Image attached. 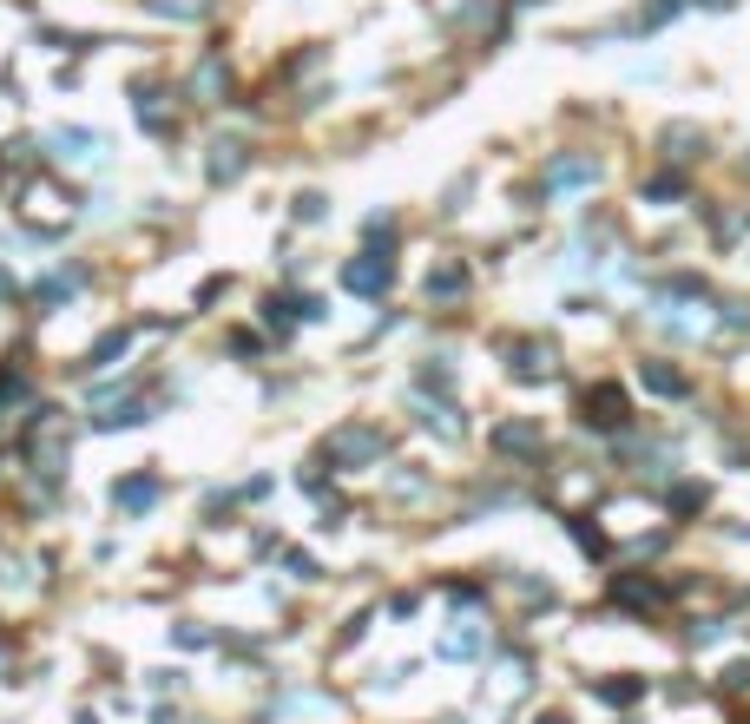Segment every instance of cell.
I'll return each mask as SVG.
<instances>
[{
  "instance_id": "1",
  "label": "cell",
  "mask_w": 750,
  "mask_h": 724,
  "mask_svg": "<svg viewBox=\"0 0 750 724\" xmlns=\"http://www.w3.org/2000/svg\"><path fill=\"white\" fill-rule=\"evenodd\" d=\"M389 277H395V257L389 251H362V257H349V270H343V284L356 290V297H382Z\"/></svg>"
},
{
  "instance_id": "2",
  "label": "cell",
  "mask_w": 750,
  "mask_h": 724,
  "mask_svg": "<svg viewBox=\"0 0 750 724\" xmlns=\"http://www.w3.org/2000/svg\"><path fill=\"white\" fill-rule=\"evenodd\" d=\"M586 185H599V165L593 158H547V172H540V191L547 198H560V191H586Z\"/></svg>"
},
{
  "instance_id": "3",
  "label": "cell",
  "mask_w": 750,
  "mask_h": 724,
  "mask_svg": "<svg viewBox=\"0 0 750 724\" xmlns=\"http://www.w3.org/2000/svg\"><path fill=\"white\" fill-rule=\"evenodd\" d=\"M47 145H53L60 158H73V165H99V158H106V139H99V132H79V126L47 132Z\"/></svg>"
},
{
  "instance_id": "4",
  "label": "cell",
  "mask_w": 750,
  "mask_h": 724,
  "mask_svg": "<svg viewBox=\"0 0 750 724\" xmlns=\"http://www.w3.org/2000/svg\"><path fill=\"white\" fill-rule=\"evenodd\" d=\"M586 422H593V428H619L625 422V389H619V382L586 389Z\"/></svg>"
},
{
  "instance_id": "5",
  "label": "cell",
  "mask_w": 750,
  "mask_h": 724,
  "mask_svg": "<svg viewBox=\"0 0 750 724\" xmlns=\"http://www.w3.org/2000/svg\"><path fill=\"white\" fill-rule=\"evenodd\" d=\"M204 172H211V185H231V178L244 172V145H237V139H211V158H204Z\"/></svg>"
},
{
  "instance_id": "6",
  "label": "cell",
  "mask_w": 750,
  "mask_h": 724,
  "mask_svg": "<svg viewBox=\"0 0 750 724\" xmlns=\"http://www.w3.org/2000/svg\"><path fill=\"white\" fill-rule=\"evenodd\" d=\"M514 362H520V376H547V369H553V349H547V343H520Z\"/></svg>"
},
{
  "instance_id": "7",
  "label": "cell",
  "mask_w": 750,
  "mask_h": 724,
  "mask_svg": "<svg viewBox=\"0 0 750 724\" xmlns=\"http://www.w3.org/2000/svg\"><path fill=\"white\" fill-rule=\"evenodd\" d=\"M645 389H652V395H685V376L665 369V362H645Z\"/></svg>"
},
{
  "instance_id": "8",
  "label": "cell",
  "mask_w": 750,
  "mask_h": 724,
  "mask_svg": "<svg viewBox=\"0 0 750 724\" xmlns=\"http://www.w3.org/2000/svg\"><path fill=\"white\" fill-rule=\"evenodd\" d=\"M139 126H152V132L172 126V112H165V93H145V86H139Z\"/></svg>"
},
{
  "instance_id": "9",
  "label": "cell",
  "mask_w": 750,
  "mask_h": 724,
  "mask_svg": "<svg viewBox=\"0 0 750 724\" xmlns=\"http://www.w3.org/2000/svg\"><path fill=\"white\" fill-rule=\"evenodd\" d=\"M191 93H224V60H218V53H211V60L191 73Z\"/></svg>"
},
{
  "instance_id": "10",
  "label": "cell",
  "mask_w": 750,
  "mask_h": 724,
  "mask_svg": "<svg viewBox=\"0 0 750 724\" xmlns=\"http://www.w3.org/2000/svg\"><path fill=\"white\" fill-rule=\"evenodd\" d=\"M152 501H158L152 481H125V488H119V507H152Z\"/></svg>"
},
{
  "instance_id": "11",
  "label": "cell",
  "mask_w": 750,
  "mask_h": 724,
  "mask_svg": "<svg viewBox=\"0 0 750 724\" xmlns=\"http://www.w3.org/2000/svg\"><path fill=\"white\" fill-rule=\"evenodd\" d=\"M461 284H468V277H461V270H454V264H441L435 277H428V290H435V297H454V290H461Z\"/></svg>"
},
{
  "instance_id": "12",
  "label": "cell",
  "mask_w": 750,
  "mask_h": 724,
  "mask_svg": "<svg viewBox=\"0 0 750 724\" xmlns=\"http://www.w3.org/2000/svg\"><path fill=\"white\" fill-rule=\"evenodd\" d=\"M678 7H685V0H652V7L639 14V27H665V20H672Z\"/></svg>"
},
{
  "instance_id": "13",
  "label": "cell",
  "mask_w": 750,
  "mask_h": 724,
  "mask_svg": "<svg viewBox=\"0 0 750 724\" xmlns=\"http://www.w3.org/2000/svg\"><path fill=\"white\" fill-rule=\"evenodd\" d=\"M125 343H132V330H112V336H106V343H99V349H93V362H112V356H125Z\"/></svg>"
},
{
  "instance_id": "14",
  "label": "cell",
  "mask_w": 750,
  "mask_h": 724,
  "mask_svg": "<svg viewBox=\"0 0 750 724\" xmlns=\"http://www.w3.org/2000/svg\"><path fill=\"white\" fill-rule=\"evenodd\" d=\"M678 191H685V178H652V185H645V198H678Z\"/></svg>"
},
{
  "instance_id": "15",
  "label": "cell",
  "mask_w": 750,
  "mask_h": 724,
  "mask_svg": "<svg viewBox=\"0 0 750 724\" xmlns=\"http://www.w3.org/2000/svg\"><path fill=\"white\" fill-rule=\"evenodd\" d=\"M547 724H560V718H547Z\"/></svg>"
}]
</instances>
